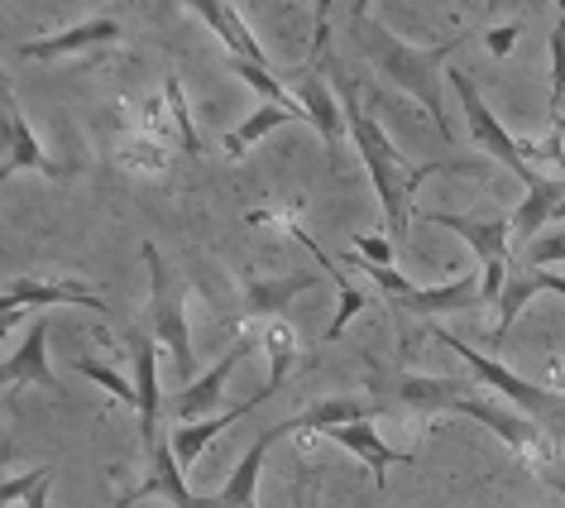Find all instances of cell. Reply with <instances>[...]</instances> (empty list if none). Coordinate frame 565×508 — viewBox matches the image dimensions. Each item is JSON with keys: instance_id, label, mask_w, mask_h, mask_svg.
<instances>
[{"instance_id": "1", "label": "cell", "mask_w": 565, "mask_h": 508, "mask_svg": "<svg viewBox=\"0 0 565 508\" xmlns=\"http://www.w3.org/2000/svg\"><path fill=\"white\" fill-rule=\"evenodd\" d=\"M355 44L370 53V63L384 73L388 82H398V92H407L413 102L427 110V116L436 120V130H441L446 145H456V120H450L446 110V87H441V63L450 59V49L460 44H441V49H413L403 44L393 30H384L374 15H364V6H355Z\"/></svg>"}, {"instance_id": "2", "label": "cell", "mask_w": 565, "mask_h": 508, "mask_svg": "<svg viewBox=\"0 0 565 508\" xmlns=\"http://www.w3.org/2000/svg\"><path fill=\"white\" fill-rule=\"evenodd\" d=\"M331 87H335V96H341V106H345V130H350V139H355V149H360L364 168H370L379 202H384L388 240L398 245V240H407V221L417 216V207H413V192H417L413 168H407V159L398 154V145H393V139L360 110V102H355V82H350L335 63H331Z\"/></svg>"}, {"instance_id": "3", "label": "cell", "mask_w": 565, "mask_h": 508, "mask_svg": "<svg viewBox=\"0 0 565 508\" xmlns=\"http://www.w3.org/2000/svg\"><path fill=\"white\" fill-rule=\"evenodd\" d=\"M145 264H149V327H153V341L168 346L173 356V370L178 379H196V360H192V336H188V317H182V278L168 269V260L159 254V245L145 240Z\"/></svg>"}, {"instance_id": "4", "label": "cell", "mask_w": 565, "mask_h": 508, "mask_svg": "<svg viewBox=\"0 0 565 508\" xmlns=\"http://www.w3.org/2000/svg\"><path fill=\"white\" fill-rule=\"evenodd\" d=\"M431 336H436V341H441L446 350H456V356L475 370V379H484V384H493L508 403L522 408V413H527L532 422H546L551 432H561V427H565V393H551V389H542V384H527V379H518L513 370H503L499 360L479 356L475 346H465L460 336H450L446 327H431Z\"/></svg>"}, {"instance_id": "5", "label": "cell", "mask_w": 565, "mask_h": 508, "mask_svg": "<svg viewBox=\"0 0 565 508\" xmlns=\"http://www.w3.org/2000/svg\"><path fill=\"white\" fill-rule=\"evenodd\" d=\"M446 82H450V92L460 96V106H465V125H470L475 145L484 149V154H493V159H499L503 168H513V178H518V182H527V192H532V188H542V182H546L551 173H542V168H532L527 159H522V145H518V139L499 125V116H493L489 102L479 96L475 77L465 73V67H450Z\"/></svg>"}, {"instance_id": "6", "label": "cell", "mask_w": 565, "mask_h": 508, "mask_svg": "<svg viewBox=\"0 0 565 508\" xmlns=\"http://www.w3.org/2000/svg\"><path fill=\"white\" fill-rule=\"evenodd\" d=\"M422 221L441 225V231H456L465 245L475 250L479 269H484V303H499L503 288H508V274H513V264H508V254H513V221L508 216H493V221H470V216H456V211H417Z\"/></svg>"}, {"instance_id": "7", "label": "cell", "mask_w": 565, "mask_h": 508, "mask_svg": "<svg viewBox=\"0 0 565 508\" xmlns=\"http://www.w3.org/2000/svg\"><path fill=\"white\" fill-rule=\"evenodd\" d=\"M370 393L388 413L398 408H417V413H450L465 393H475L465 379H427V374H407V370H384L370 364Z\"/></svg>"}, {"instance_id": "8", "label": "cell", "mask_w": 565, "mask_h": 508, "mask_svg": "<svg viewBox=\"0 0 565 508\" xmlns=\"http://www.w3.org/2000/svg\"><path fill=\"white\" fill-rule=\"evenodd\" d=\"M450 413H456V417H475V422H484V427H489L493 436H499L503 446H513L518 456H551V451H556V446L546 442V432H536V422H532L527 413H513V408L489 403L479 389H475V393H465V399H460L456 408H450Z\"/></svg>"}, {"instance_id": "9", "label": "cell", "mask_w": 565, "mask_h": 508, "mask_svg": "<svg viewBox=\"0 0 565 508\" xmlns=\"http://www.w3.org/2000/svg\"><path fill=\"white\" fill-rule=\"evenodd\" d=\"M249 350H254V341H249V336H239V341H231V346H225V356H221L216 364H211L206 374H196L192 384H182V393H173V399H168V417H178V427H188V422H202V417L211 413V408L221 403V393H225V379L235 374V364L245 360ZM211 417H216V413H211Z\"/></svg>"}, {"instance_id": "10", "label": "cell", "mask_w": 565, "mask_h": 508, "mask_svg": "<svg viewBox=\"0 0 565 508\" xmlns=\"http://www.w3.org/2000/svg\"><path fill=\"white\" fill-rule=\"evenodd\" d=\"M125 350L135 360V389H139V442L153 456L163 442H159V422H163V393H159V341L145 336L139 327H130L125 336Z\"/></svg>"}, {"instance_id": "11", "label": "cell", "mask_w": 565, "mask_h": 508, "mask_svg": "<svg viewBox=\"0 0 565 508\" xmlns=\"http://www.w3.org/2000/svg\"><path fill=\"white\" fill-rule=\"evenodd\" d=\"M0 307H6V317L30 313V307H82V313H96V317L110 313V307L96 298L92 288H82L77 278H53V284L49 278H10Z\"/></svg>"}, {"instance_id": "12", "label": "cell", "mask_w": 565, "mask_h": 508, "mask_svg": "<svg viewBox=\"0 0 565 508\" xmlns=\"http://www.w3.org/2000/svg\"><path fill=\"white\" fill-rule=\"evenodd\" d=\"M0 135H6V163H0V173L15 178V173H44V178H67L73 168L58 163L53 154L39 145L30 120H24V110L6 96V106H0Z\"/></svg>"}, {"instance_id": "13", "label": "cell", "mask_w": 565, "mask_h": 508, "mask_svg": "<svg viewBox=\"0 0 565 508\" xmlns=\"http://www.w3.org/2000/svg\"><path fill=\"white\" fill-rule=\"evenodd\" d=\"M484 303V269H465L441 288H413L398 307L407 317H446V313H465V307Z\"/></svg>"}, {"instance_id": "14", "label": "cell", "mask_w": 565, "mask_h": 508, "mask_svg": "<svg viewBox=\"0 0 565 508\" xmlns=\"http://www.w3.org/2000/svg\"><path fill=\"white\" fill-rule=\"evenodd\" d=\"M139 499H168L173 508H202V499H192L188 479H182V461L173 456V446H159V451H153L145 485H135L130 494H120L116 508H130V504H139Z\"/></svg>"}, {"instance_id": "15", "label": "cell", "mask_w": 565, "mask_h": 508, "mask_svg": "<svg viewBox=\"0 0 565 508\" xmlns=\"http://www.w3.org/2000/svg\"><path fill=\"white\" fill-rule=\"evenodd\" d=\"M268 399H274V389L264 384L259 393H254V399H245L239 408H225V413H216V417H202V422H188V427H173V432H168V446H173V456L182 461V470H188V465H192L196 456H202L211 436H221L225 427H235V422H245V417L254 413V408H264Z\"/></svg>"}, {"instance_id": "16", "label": "cell", "mask_w": 565, "mask_h": 508, "mask_svg": "<svg viewBox=\"0 0 565 508\" xmlns=\"http://www.w3.org/2000/svg\"><path fill=\"white\" fill-rule=\"evenodd\" d=\"M292 92H298V106L307 110L312 130L321 135V145H327L331 159H335V154H341V135H345V106H341V96H335V87H327L321 73L312 67V73H307Z\"/></svg>"}, {"instance_id": "17", "label": "cell", "mask_w": 565, "mask_h": 508, "mask_svg": "<svg viewBox=\"0 0 565 508\" xmlns=\"http://www.w3.org/2000/svg\"><path fill=\"white\" fill-rule=\"evenodd\" d=\"M335 446H345L350 456H360L364 465H370V475H374V489H384L388 485V465H413L417 456L413 451H398V446H388L384 436L374 432V422H355V427H331L327 432Z\"/></svg>"}, {"instance_id": "18", "label": "cell", "mask_w": 565, "mask_h": 508, "mask_svg": "<svg viewBox=\"0 0 565 508\" xmlns=\"http://www.w3.org/2000/svg\"><path fill=\"white\" fill-rule=\"evenodd\" d=\"M116 39H120V20L96 15V20H82V24H73V30L44 34V39H30V44L20 49V59H67V53L102 49V44H116Z\"/></svg>"}, {"instance_id": "19", "label": "cell", "mask_w": 565, "mask_h": 508, "mask_svg": "<svg viewBox=\"0 0 565 508\" xmlns=\"http://www.w3.org/2000/svg\"><path fill=\"white\" fill-rule=\"evenodd\" d=\"M44 346H49V317H39L34 327H30V336H24V346H20L6 364H0V379H6V389L34 384V389L58 393V379H53L49 360H44ZM58 399H63V393H58Z\"/></svg>"}, {"instance_id": "20", "label": "cell", "mask_w": 565, "mask_h": 508, "mask_svg": "<svg viewBox=\"0 0 565 508\" xmlns=\"http://www.w3.org/2000/svg\"><path fill=\"white\" fill-rule=\"evenodd\" d=\"M536 293H561L565 298V278L556 274H546V269H527V274H508V288H503V298H499V321H493V331H489V341L493 346H503L508 341V331H513V321L522 317V307H527Z\"/></svg>"}, {"instance_id": "21", "label": "cell", "mask_w": 565, "mask_h": 508, "mask_svg": "<svg viewBox=\"0 0 565 508\" xmlns=\"http://www.w3.org/2000/svg\"><path fill=\"white\" fill-rule=\"evenodd\" d=\"M239 288H245V313L249 317H278V313H288L292 298H302L307 288H317V274H288V278H254V274H245L239 278Z\"/></svg>"}, {"instance_id": "22", "label": "cell", "mask_w": 565, "mask_h": 508, "mask_svg": "<svg viewBox=\"0 0 565 508\" xmlns=\"http://www.w3.org/2000/svg\"><path fill=\"white\" fill-rule=\"evenodd\" d=\"M196 15H202L211 30H216L221 39H225V49H231V59H239V63H259V67H268V53L259 49V39H254L249 30H245V20H239V10L235 6H225V0H196Z\"/></svg>"}, {"instance_id": "23", "label": "cell", "mask_w": 565, "mask_h": 508, "mask_svg": "<svg viewBox=\"0 0 565 508\" xmlns=\"http://www.w3.org/2000/svg\"><path fill=\"white\" fill-rule=\"evenodd\" d=\"M278 125H312V120H307L302 106H268V102H264L245 125H235V130L225 135V154H231V159H239V154H245L249 145H259L264 135H274Z\"/></svg>"}, {"instance_id": "24", "label": "cell", "mask_w": 565, "mask_h": 508, "mask_svg": "<svg viewBox=\"0 0 565 508\" xmlns=\"http://www.w3.org/2000/svg\"><path fill=\"white\" fill-rule=\"evenodd\" d=\"M565 202V178H546L542 188L527 192V202H518L513 211V235L518 240H536L546 221H556V207Z\"/></svg>"}, {"instance_id": "25", "label": "cell", "mask_w": 565, "mask_h": 508, "mask_svg": "<svg viewBox=\"0 0 565 508\" xmlns=\"http://www.w3.org/2000/svg\"><path fill=\"white\" fill-rule=\"evenodd\" d=\"M384 413H388V408L379 403V399H327V403L307 408L298 422H302V427L331 432V427H355V422H374V417H384Z\"/></svg>"}, {"instance_id": "26", "label": "cell", "mask_w": 565, "mask_h": 508, "mask_svg": "<svg viewBox=\"0 0 565 508\" xmlns=\"http://www.w3.org/2000/svg\"><path fill=\"white\" fill-rule=\"evenodd\" d=\"M73 370H77L82 379H92L96 389H106L110 399L125 408V413H135V417H139V389H135V379H130V374H120L110 360H102V356H92V360H87V356H77V360H73Z\"/></svg>"}, {"instance_id": "27", "label": "cell", "mask_w": 565, "mask_h": 508, "mask_svg": "<svg viewBox=\"0 0 565 508\" xmlns=\"http://www.w3.org/2000/svg\"><path fill=\"white\" fill-rule=\"evenodd\" d=\"M163 106H168V120H173V135H178V149L196 159L202 154V139H196V125H192V110H188V96H182V77L168 67L163 73Z\"/></svg>"}, {"instance_id": "28", "label": "cell", "mask_w": 565, "mask_h": 508, "mask_svg": "<svg viewBox=\"0 0 565 508\" xmlns=\"http://www.w3.org/2000/svg\"><path fill=\"white\" fill-rule=\"evenodd\" d=\"M264 350H268V389H278L282 379L298 370V336H292L288 321H274L264 331Z\"/></svg>"}, {"instance_id": "29", "label": "cell", "mask_w": 565, "mask_h": 508, "mask_svg": "<svg viewBox=\"0 0 565 508\" xmlns=\"http://www.w3.org/2000/svg\"><path fill=\"white\" fill-rule=\"evenodd\" d=\"M231 73H235L239 82H245V87L259 92L268 106H298V96L282 92V82L274 77V67H259V63H239V59H231Z\"/></svg>"}, {"instance_id": "30", "label": "cell", "mask_w": 565, "mask_h": 508, "mask_svg": "<svg viewBox=\"0 0 565 508\" xmlns=\"http://www.w3.org/2000/svg\"><path fill=\"white\" fill-rule=\"evenodd\" d=\"M561 106H565V20L551 34V120L561 125Z\"/></svg>"}, {"instance_id": "31", "label": "cell", "mask_w": 565, "mask_h": 508, "mask_svg": "<svg viewBox=\"0 0 565 508\" xmlns=\"http://www.w3.org/2000/svg\"><path fill=\"white\" fill-rule=\"evenodd\" d=\"M53 475H58V465H34V470H24V475H15V479H6V485H0V499H6V504L30 499V494H34V489H44Z\"/></svg>"}, {"instance_id": "32", "label": "cell", "mask_w": 565, "mask_h": 508, "mask_svg": "<svg viewBox=\"0 0 565 508\" xmlns=\"http://www.w3.org/2000/svg\"><path fill=\"white\" fill-rule=\"evenodd\" d=\"M527 260H532V269H546V264L565 260V231H542L527 245Z\"/></svg>"}, {"instance_id": "33", "label": "cell", "mask_w": 565, "mask_h": 508, "mask_svg": "<svg viewBox=\"0 0 565 508\" xmlns=\"http://www.w3.org/2000/svg\"><path fill=\"white\" fill-rule=\"evenodd\" d=\"M355 254H360L364 264H379V269H388L393 240H388V235H360V240H355Z\"/></svg>"}, {"instance_id": "34", "label": "cell", "mask_w": 565, "mask_h": 508, "mask_svg": "<svg viewBox=\"0 0 565 508\" xmlns=\"http://www.w3.org/2000/svg\"><path fill=\"white\" fill-rule=\"evenodd\" d=\"M518 39H522V24H499V30H484V44H489L493 59H508Z\"/></svg>"}, {"instance_id": "35", "label": "cell", "mask_w": 565, "mask_h": 508, "mask_svg": "<svg viewBox=\"0 0 565 508\" xmlns=\"http://www.w3.org/2000/svg\"><path fill=\"white\" fill-rule=\"evenodd\" d=\"M292 508H321V489H317L312 470H302L298 485H292Z\"/></svg>"}, {"instance_id": "36", "label": "cell", "mask_w": 565, "mask_h": 508, "mask_svg": "<svg viewBox=\"0 0 565 508\" xmlns=\"http://www.w3.org/2000/svg\"><path fill=\"white\" fill-rule=\"evenodd\" d=\"M49 494H53V479H49V485H44V489H34V494H30V499H24V508H49Z\"/></svg>"}]
</instances>
